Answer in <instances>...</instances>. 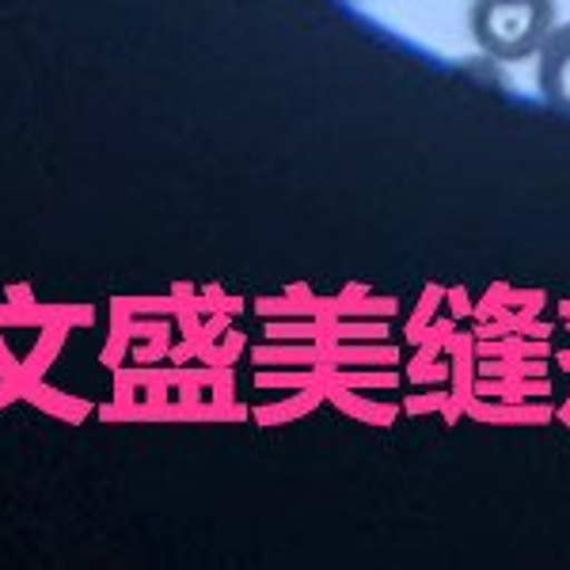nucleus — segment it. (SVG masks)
I'll use <instances>...</instances> for the list:
<instances>
[{
  "instance_id": "nucleus-1",
  "label": "nucleus",
  "mask_w": 570,
  "mask_h": 570,
  "mask_svg": "<svg viewBox=\"0 0 570 570\" xmlns=\"http://www.w3.org/2000/svg\"><path fill=\"white\" fill-rule=\"evenodd\" d=\"M551 27L556 0H472V35L487 58H537Z\"/></svg>"
},
{
  "instance_id": "nucleus-2",
  "label": "nucleus",
  "mask_w": 570,
  "mask_h": 570,
  "mask_svg": "<svg viewBox=\"0 0 570 570\" xmlns=\"http://www.w3.org/2000/svg\"><path fill=\"white\" fill-rule=\"evenodd\" d=\"M537 85L551 107L570 115V20L551 27L537 50Z\"/></svg>"
}]
</instances>
